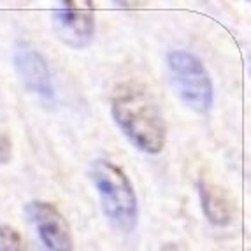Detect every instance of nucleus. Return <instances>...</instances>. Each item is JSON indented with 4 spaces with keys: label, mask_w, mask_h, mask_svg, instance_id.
Returning a JSON list of instances; mask_svg holds the SVG:
<instances>
[{
    "label": "nucleus",
    "mask_w": 251,
    "mask_h": 251,
    "mask_svg": "<svg viewBox=\"0 0 251 251\" xmlns=\"http://www.w3.org/2000/svg\"><path fill=\"white\" fill-rule=\"evenodd\" d=\"M113 118L137 150L156 155L165 146L167 126L155 100L137 84H123L114 92Z\"/></svg>",
    "instance_id": "nucleus-1"
},
{
    "label": "nucleus",
    "mask_w": 251,
    "mask_h": 251,
    "mask_svg": "<svg viewBox=\"0 0 251 251\" xmlns=\"http://www.w3.org/2000/svg\"><path fill=\"white\" fill-rule=\"evenodd\" d=\"M104 214L120 232H132L137 225V197L125 171L109 160H95L90 169Z\"/></svg>",
    "instance_id": "nucleus-2"
},
{
    "label": "nucleus",
    "mask_w": 251,
    "mask_h": 251,
    "mask_svg": "<svg viewBox=\"0 0 251 251\" xmlns=\"http://www.w3.org/2000/svg\"><path fill=\"white\" fill-rule=\"evenodd\" d=\"M167 67L181 100L199 113L207 111L213 104V83L204 63L188 51H172L167 56Z\"/></svg>",
    "instance_id": "nucleus-3"
},
{
    "label": "nucleus",
    "mask_w": 251,
    "mask_h": 251,
    "mask_svg": "<svg viewBox=\"0 0 251 251\" xmlns=\"http://www.w3.org/2000/svg\"><path fill=\"white\" fill-rule=\"evenodd\" d=\"M53 28L71 48L88 46L95 34V11L92 2H62L53 11Z\"/></svg>",
    "instance_id": "nucleus-4"
},
{
    "label": "nucleus",
    "mask_w": 251,
    "mask_h": 251,
    "mask_svg": "<svg viewBox=\"0 0 251 251\" xmlns=\"http://www.w3.org/2000/svg\"><path fill=\"white\" fill-rule=\"evenodd\" d=\"M25 211L44 251H74L71 226L53 204L34 201L26 205Z\"/></svg>",
    "instance_id": "nucleus-5"
},
{
    "label": "nucleus",
    "mask_w": 251,
    "mask_h": 251,
    "mask_svg": "<svg viewBox=\"0 0 251 251\" xmlns=\"http://www.w3.org/2000/svg\"><path fill=\"white\" fill-rule=\"evenodd\" d=\"M14 67L25 88L44 99L53 97L51 72L41 54L32 48H20L14 53Z\"/></svg>",
    "instance_id": "nucleus-6"
},
{
    "label": "nucleus",
    "mask_w": 251,
    "mask_h": 251,
    "mask_svg": "<svg viewBox=\"0 0 251 251\" xmlns=\"http://www.w3.org/2000/svg\"><path fill=\"white\" fill-rule=\"evenodd\" d=\"M199 192H201L202 211L213 225L225 226L234 220V201L222 186L209 183V181H201Z\"/></svg>",
    "instance_id": "nucleus-7"
},
{
    "label": "nucleus",
    "mask_w": 251,
    "mask_h": 251,
    "mask_svg": "<svg viewBox=\"0 0 251 251\" xmlns=\"http://www.w3.org/2000/svg\"><path fill=\"white\" fill-rule=\"evenodd\" d=\"M0 251H28L20 232L13 226L0 225Z\"/></svg>",
    "instance_id": "nucleus-8"
},
{
    "label": "nucleus",
    "mask_w": 251,
    "mask_h": 251,
    "mask_svg": "<svg viewBox=\"0 0 251 251\" xmlns=\"http://www.w3.org/2000/svg\"><path fill=\"white\" fill-rule=\"evenodd\" d=\"M162 251H179V248H177V244H174V243H167L162 246Z\"/></svg>",
    "instance_id": "nucleus-9"
}]
</instances>
